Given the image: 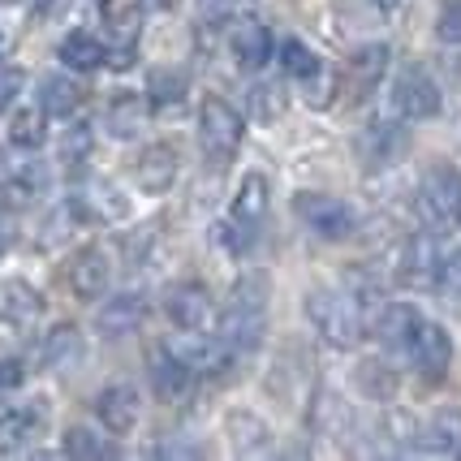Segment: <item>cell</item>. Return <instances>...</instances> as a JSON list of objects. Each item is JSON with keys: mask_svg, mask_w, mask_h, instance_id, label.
Segmentation results:
<instances>
[{"mask_svg": "<svg viewBox=\"0 0 461 461\" xmlns=\"http://www.w3.org/2000/svg\"><path fill=\"white\" fill-rule=\"evenodd\" d=\"M306 422H311V431H315V436L337 440V444L354 431V414H349V405H345L337 393H328V388H320V393L311 397V405H306Z\"/></svg>", "mask_w": 461, "mask_h": 461, "instance_id": "obj_12", "label": "cell"}, {"mask_svg": "<svg viewBox=\"0 0 461 461\" xmlns=\"http://www.w3.org/2000/svg\"><path fill=\"white\" fill-rule=\"evenodd\" d=\"M224 436L238 453H263L272 444V427L255 414V410H229L224 414Z\"/></svg>", "mask_w": 461, "mask_h": 461, "instance_id": "obj_24", "label": "cell"}, {"mask_svg": "<svg viewBox=\"0 0 461 461\" xmlns=\"http://www.w3.org/2000/svg\"><path fill=\"white\" fill-rule=\"evenodd\" d=\"M419 444L431 457H461V410L444 405L419 427Z\"/></svg>", "mask_w": 461, "mask_h": 461, "instance_id": "obj_18", "label": "cell"}, {"mask_svg": "<svg viewBox=\"0 0 461 461\" xmlns=\"http://www.w3.org/2000/svg\"><path fill=\"white\" fill-rule=\"evenodd\" d=\"M147 371H151V388H156L160 402H181V397L190 393V384H194V371H190L168 345H160V349L151 354V366H147Z\"/></svg>", "mask_w": 461, "mask_h": 461, "instance_id": "obj_20", "label": "cell"}, {"mask_svg": "<svg viewBox=\"0 0 461 461\" xmlns=\"http://www.w3.org/2000/svg\"><path fill=\"white\" fill-rule=\"evenodd\" d=\"M241 139H246V121L229 100L221 95H203L199 104V147L207 151V160H233L241 151Z\"/></svg>", "mask_w": 461, "mask_h": 461, "instance_id": "obj_2", "label": "cell"}, {"mask_svg": "<svg viewBox=\"0 0 461 461\" xmlns=\"http://www.w3.org/2000/svg\"><path fill=\"white\" fill-rule=\"evenodd\" d=\"M436 40L440 43H461V0L444 5L440 18H436Z\"/></svg>", "mask_w": 461, "mask_h": 461, "instance_id": "obj_41", "label": "cell"}, {"mask_svg": "<svg viewBox=\"0 0 461 461\" xmlns=\"http://www.w3.org/2000/svg\"><path fill=\"white\" fill-rule=\"evenodd\" d=\"M139 410H142V402H139V393H134V384H108L100 397H95V414H100V422L113 436L134 431Z\"/></svg>", "mask_w": 461, "mask_h": 461, "instance_id": "obj_13", "label": "cell"}, {"mask_svg": "<svg viewBox=\"0 0 461 461\" xmlns=\"http://www.w3.org/2000/svg\"><path fill=\"white\" fill-rule=\"evenodd\" d=\"M302 311H306L311 328H315L328 345H337V349H354V345L362 341V306L349 298L345 289L315 285V289H306Z\"/></svg>", "mask_w": 461, "mask_h": 461, "instance_id": "obj_1", "label": "cell"}, {"mask_svg": "<svg viewBox=\"0 0 461 461\" xmlns=\"http://www.w3.org/2000/svg\"><path fill=\"white\" fill-rule=\"evenodd\" d=\"M302 86H306V104H311V108H328V104L337 100V91H341V74L328 69L320 60V69H315L311 78H302Z\"/></svg>", "mask_w": 461, "mask_h": 461, "instance_id": "obj_36", "label": "cell"}, {"mask_svg": "<svg viewBox=\"0 0 461 461\" xmlns=\"http://www.w3.org/2000/svg\"><path fill=\"white\" fill-rule=\"evenodd\" d=\"M48 139V125H43V108H18L9 121V142L14 147H40Z\"/></svg>", "mask_w": 461, "mask_h": 461, "instance_id": "obj_34", "label": "cell"}, {"mask_svg": "<svg viewBox=\"0 0 461 461\" xmlns=\"http://www.w3.org/2000/svg\"><path fill=\"white\" fill-rule=\"evenodd\" d=\"M272 48H276V43H272V31H267L263 22H255V18L241 22L238 31H233V40H229L233 65H238V69H250V74L263 69V65L272 60Z\"/></svg>", "mask_w": 461, "mask_h": 461, "instance_id": "obj_21", "label": "cell"}, {"mask_svg": "<svg viewBox=\"0 0 461 461\" xmlns=\"http://www.w3.org/2000/svg\"><path fill=\"white\" fill-rule=\"evenodd\" d=\"M164 345H168V349H173V354H177V358L185 362L194 375H221V371H229V366H233V358H238V354H233V349H229L216 332H207V328H203V332L181 328L177 337H173V341H164Z\"/></svg>", "mask_w": 461, "mask_h": 461, "instance_id": "obj_6", "label": "cell"}, {"mask_svg": "<svg viewBox=\"0 0 461 461\" xmlns=\"http://www.w3.org/2000/svg\"><path fill=\"white\" fill-rule=\"evenodd\" d=\"M22 82H26V74L22 69H0V117H5V108L18 100Z\"/></svg>", "mask_w": 461, "mask_h": 461, "instance_id": "obj_42", "label": "cell"}, {"mask_svg": "<svg viewBox=\"0 0 461 461\" xmlns=\"http://www.w3.org/2000/svg\"><path fill=\"white\" fill-rule=\"evenodd\" d=\"M246 108H250L255 125H276L285 117V108H289V95H285V86H276V82H255L246 91Z\"/></svg>", "mask_w": 461, "mask_h": 461, "instance_id": "obj_31", "label": "cell"}, {"mask_svg": "<svg viewBox=\"0 0 461 461\" xmlns=\"http://www.w3.org/2000/svg\"><path fill=\"white\" fill-rule=\"evenodd\" d=\"M74 207H78V216H91V221H121V216H130V203L121 199L117 185H108V181H91L74 199Z\"/></svg>", "mask_w": 461, "mask_h": 461, "instance_id": "obj_28", "label": "cell"}, {"mask_svg": "<svg viewBox=\"0 0 461 461\" xmlns=\"http://www.w3.org/2000/svg\"><path fill=\"white\" fill-rule=\"evenodd\" d=\"M294 212H298V221L306 224L311 233H320L323 241H345V238H354V229H358L354 207L341 199H332V194H320V190L294 194Z\"/></svg>", "mask_w": 461, "mask_h": 461, "instance_id": "obj_4", "label": "cell"}, {"mask_svg": "<svg viewBox=\"0 0 461 461\" xmlns=\"http://www.w3.org/2000/svg\"><path fill=\"white\" fill-rule=\"evenodd\" d=\"M436 289H440L444 298L461 302V250H453V255L440 259V267H436Z\"/></svg>", "mask_w": 461, "mask_h": 461, "instance_id": "obj_40", "label": "cell"}, {"mask_svg": "<svg viewBox=\"0 0 461 461\" xmlns=\"http://www.w3.org/2000/svg\"><path fill=\"white\" fill-rule=\"evenodd\" d=\"M108 281H113V263L104 255L100 246H86L74 255L69 263V289H74V298L82 302H95L108 294Z\"/></svg>", "mask_w": 461, "mask_h": 461, "instance_id": "obj_10", "label": "cell"}, {"mask_svg": "<svg viewBox=\"0 0 461 461\" xmlns=\"http://www.w3.org/2000/svg\"><path fill=\"white\" fill-rule=\"evenodd\" d=\"M410 147V134H405V121H375V130H366L358 142L362 160L375 164V168H388L397 164Z\"/></svg>", "mask_w": 461, "mask_h": 461, "instance_id": "obj_17", "label": "cell"}, {"mask_svg": "<svg viewBox=\"0 0 461 461\" xmlns=\"http://www.w3.org/2000/svg\"><path fill=\"white\" fill-rule=\"evenodd\" d=\"M43 315V298L26 281H5L0 285V320L9 328H31Z\"/></svg>", "mask_w": 461, "mask_h": 461, "instance_id": "obj_23", "label": "cell"}, {"mask_svg": "<svg viewBox=\"0 0 461 461\" xmlns=\"http://www.w3.org/2000/svg\"><path fill=\"white\" fill-rule=\"evenodd\" d=\"M22 380H26V366H22L18 358L0 362V397H5V393H18Z\"/></svg>", "mask_w": 461, "mask_h": 461, "instance_id": "obj_43", "label": "cell"}, {"mask_svg": "<svg viewBox=\"0 0 461 461\" xmlns=\"http://www.w3.org/2000/svg\"><path fill=\"white\" fill-rule=\"evenodd\" d=\"M419 216L436 229L461 224V173L453 164H431L419 181Z\"/></svg>", "mask_w": 461, "mask_h": 461, "instance_id": "obj_3", "label": "cell"}, {"mask_svg": "<svg viewBox=\"0 0 461 461\" xmlns=\"http://www.w3.org/2000/svg\"><path fill=\"white\" fill-rule=\"evenodd\" d=\"M57 57L65 60V69H78V74H91V69H100L108 65V48H104L91 31H69L65 40H60Z\"/></svg>", "mask_w": 461, "mask_h": 461, "instance_id": "obj_26", "label": "cell"}, {"mask_svg": "<svg viewBox=\"0 0 461 461\" xmlns=\"http://www.w3.org/2000/svg\"><path fill=\"white\" fill-rule=\"evenodd\" d=\"M388 43H362L354 48V57L345 60V78L354 86V95H366V91H375V82L384 78V69H388Z\"/></svg>", "mask_w": 461, "mask_h": 461, "instance_id": "obj_22", "label": "cell"}, {"mask_svg": "<svg viewBox=\"0 0 461 461\" xmlns=\"http://www.w3.org/2000/svg\"><path fill=\"white\" fill-rule=\"evenodd\" d=\"M142 320H147V298L142 294H117V298H108L100 306V315H95V328H100L104 337H130V332H139Z\"/></svg>", "mask_w": 461, "mask_h": 461, "instance_id": "obj_16", "label": "cell"}, {"mask_svg": "<svg viewBox=\"0 0 461 461\" xmlns=\"http://www.w3.org/2000/svg\"><path fill=\"white\" fill-rule=\"evenodd\" d=\"M281 69L285 74H289V78H311V74H315V69H320V57H315V52H311V48H306V43L302 40H285L281 43Z\"/></svg>", "mask_w": 461, "mask_h": 461, "instance_id": "obj_35", "label": "cell"}, {"mask_svg": "<svg viewBox=\"0 0 461 461\" xmlns=\"http://www.w3.org/2000/svg\"><path fill=\"white\" fill-rule=\"evenodd\" d=\"M384 440H393L397 448H414L419 444V419L405 410H388L384 414Z\"/></svg>", "mask_w": 461, "mask_h": 461, "instance_id": "obj_39", "label": "cell"}, {"mask_svg": "<svg viewBox=\"0 0 461 461\" xmlns=\"http://www.w3.org/2000/svg\"><path fill=\"white\" fill-rule=\"evenodd\" d=\"M185 91H190V82L181 69H156L151 82H147V100L156 104V108H177L185 100Z\"/></svg>", "mask_w": 461, "mask_h": 461, "instance_id": "obj_33", "label": "cell"}, {"mask_svg": "<svg viewBox=\"0 0 461 461\" xmlns=\"http://www.w3.org/2000/svg\"><path fill=\"white\" fill-rule=\"evenodd\" d=\"M82 332L74 328V323H60V328H52L48 337H43V366L48 371H74L82 362Z\"/></svg>", "mask_w": 461, "mask_h": 461, "instance_id": "obj_27", "label": "cell"}, {"mask_svg": "<svg viewBox=\"0 0 461 461\" xmlns=\"http://www.w3.org/2000/svg\"><path fill=\"white\" fill-rule=\"evenodd\" d=\"M263 332H267V306L229 298V306L216 315V337H221L233 354H250V349L263 341Z\"/></svg>", "mask_w": 461, "mask_h": 461, "instance_id": "obj_7", "label": "cell"}, {"mask_svg": "<svg viewBox=\"0 0 461 461\" xmlns=\"http://www.w3.org/2000/svg\"><path fill=\"white\" fill-rule=\"evenodd\" d=\"M65 453H69V457H113L117 448L104 440L100 431H91V427H74V431H65Z\"/></svg>", "mask_w": 461, "mask_h": 461, "instance_id": "obj_37", "label": "cell"}, {"mask_svg": "<svg viewBox=\"0 0 461 461\" xmlns=\"http://www.w3.org/2000/svg\"><path fill=\"white\" fill-rule=\"evenodd\" d=\"M199 9H203V18L207 22H221L229 9H233V0H199Z\"/></svg>", "mask_w": 461, "mask_h": 461, "instance_id": "obj_44", "label": "cell"}, {"mask_svg": "<svg viewBox=\"0 0 461 461\" xmlns=\"http://www.w3.org/2000/svg\"><path fill=\"white\" fill-rule=\"evenodd\" d=\"M410 358L419 362V371L427 380H440L444 371H448V362H453V337L444 332L440 323L422 320L419 323V337H414V349H410Z\"/></svg>", "mask_w": 461, "mask_h": 461, "instance_id": "obj_14", "label": "cell"}, {"mask_svg": "<svg viewBox=\"0 0 461 461\" xmlns=\"http://www.w3.org/2000/svg\"><path fill=\"white\" fill-rule=\"evenodd\" d=\"M9 246H14V224H9L5 216H0V255H5Z\"/></svg>", "mask_w": 461, "mask_h": 461, "instance_id": "obj_45", "label": "cell"}, {"mask_svg": "<svg viewBox=\"0 0 461 461\" xmlns=\"http://www.w3.org/2000/svg\"><path fill=\"white\" fill-rule=\"evenodd\" d=\"M419 306H410V302H393V306H384L380 315V341L388 354H397V358H410V349H414V337H419Z\"/></svg>", "mask_w": 461, "mask_h": 461, "instance_id": "obj_15", "label": "cell"}, {"mask_svg": "<svg viewBox=\"0 0 461 461\" xmlns=\"http://www.w3.org/2000/svg\"><path fill=\"white\" fill-rule=\"evenodd\" d=\"M267 203H272V185L263 173H246L238 185V194L229 203V224H241L250 233H259L263 216H267Z\"/></svg>", "mask_w": 461, "mask_h": 461, "instance_id": "obj_11", "label": "cell"}, {"mask_svg": "<svg viewBox=\"0 0 461 461\" xmlns=\"http://www.w3.org/2000/svg\"><path fill=\"white\" fill-rule=\"evenodd\" d=\"M147 5H151V9H177L181 0H147Z\"/></svg>", "mask_w": 461, "mask_h": 461, "instance_id": "obj_46", "label": "cell"}, {"mask_svg": "<svg viewBox=\"0 0 461 461\" xmlns=\"http://www.w3.org/2000/svg\"><path fill=\"white\" fill-rule=\"evenodd\" d=\"M354 380L366 397H375V402H393L397 397V371L388 366V362H358V371H354Z\"/></svg>", "mask_w": 461, "mask_h": 461, "instance_id": "obj_32", "label": "cell"}, {"mask_svg": "<svg viewBox=\"0 0 461 461\" xmlns=\"http://www.w3.org/2000/svg\"><path fill=\"white\" fill-rule=\"evenodd\" d=\"M82 104V91L78 82L60 78V74H48V78L40 82V108L43 117H74Z\"/></svg>", "mask_w": 461, "mask_h": 461, "instance_id": "obj_30", "label": "cell"}, {"mask_svg": "<svg viewBox=\"0 0 461 461\" xmlns=\"http://www.w3.org/2000/svg\"><path fill=\"white\" fill-rule=\"evenodd\" d=\"M91 142H95V134H91V125L86 121H74V125H65V134H60V160L65 164H82L86 156H91Z\"/></svg>", "mask_w": 461, "mask_h": 461, "instance_id": "obj_38", "label": "cell"}, {"mask_svg": "<svg viewBox=\"0 0 461 461\" xmlns=\"http://www.w3.org/2000/svg\"><path fill=\"white\" fill-rule=\"evenodd\" d=\"M0 48H5V35H0Z\"/></svg>", "mask_w": 461, "mask_h": 461, "instance_id": "obj_47", "label": "cell"}, {"mask_svg": "<svg viewBox=\"0 0 461 461\" xmlns=\"http://www.w3.org/2000/svg\"><path fill=\"white\" fill-rule=\"evenodd\" d=\"M142 121H147V100L142 95H134V91L113 95V104H108V134L113 139H134L142 130Z\"/></svg>", "mask_w": 461, "mask_h": 461, "instance_id": "obj_29", "label": "cell"}, {"mask_svg": "<svg viewBox=\"0 0 461 461\" xmlns=\"http://www.w3.org/2000/svg\"><path fill=\"white\" fill-rule=\"evenodd\" d=\"M164 311H168V320L177 328H190V332H203V328L216 323V302H212V294L199 281L173 285L168 298H164Z\"/></svg>", "mask_w": 461, "mask_h": 461, "instance_id": "obj_8", "label": "cell"}, {"mask_svg": "<svg viewBox=\"0 0 461 461\" xmlns=\"http://www.w3.org/2000/svg\"><path fill=\"white\" fill-rule=\"evenodd\" d=\"M43 427V410L40 405H18V410H5L0 414V448L5 453H18L40 436Z\"/></svg>", "mask_w": 461, "mask_h": 461, "instance_id": "obj_25", "label": "cell"}, {"mask_svg": "<svg viewBox=\"0 0 461 461\" xmlns=\"http://www.w3.org/2000/svg\"><path fill=\"white\" fill-rule=\"evenodd\" d=\"M436 267H440V246L431 233H410L402 246V263H397V276L410 289H431L436 285Z\"/></svg>", "mask_w": 461, "mask_h": 461, "instance_id": "obj_9", "label": "cell"}, {"mask_svg": "<svg viewBox=\"0 0 461 461\" xmlns=\"http://www.w3.org/2000/svg\"><path fill=\"white\" fill-rule=\"evenodd\" d=\"M388 108L397 121H431L440 113V86L427 78L422 69H402L388 86Z\"/></svg>", "mask_w": 461, "mask_h": 461, "instance_id": "obj_5", "label": "cell"}, {"mask_svg": "<svg viewBox=\"0 0 461 461\" xmlns=\"http://www.w3.org/2000/svg\"><path fill=\"white\" fill-rule=\"evenodd\" d=\"M134 181H139L142 194H168L173 181H177V151L164 147V142L147 147L139 156V164H134Z\"/></svg>", "mask_w": 461, "mask_h": 461, "instance_id": "obj_19", "label": "cell"}]
</instances>
